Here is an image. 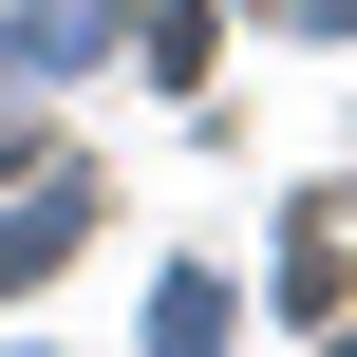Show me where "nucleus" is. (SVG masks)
Wrapping results in <instances>:
<instances>
[{
	"label": "nucleus",
	"instance_id": "obj_2",
	"mask_svg": "<svg viewBox=\"0 0 357 357\" xmlns=\"http://www.w3.org/2000/svg\"><path fill=\"white\" fill-rule=\"evenodd\" d=\"M320 357H357V339H320Z\"/></svg>",
	"mask_w": 357,
	"mask_h": 357
},
{
	"label": "nucleus",
	"instance_id": "obj_1",
	"mask_svg": "<svg viewBox=\"0 0 357 357\" xmlns=\"http://www.w3.org/2000/svg\"><path fill=\"white\" fill-rule=\"evenodd\" d=\"M151 357H226V282H207V264H169V301H151Z\"/></svg>",
	"mask_w": 357,
	"mask_h": 357
}]
</instances>
